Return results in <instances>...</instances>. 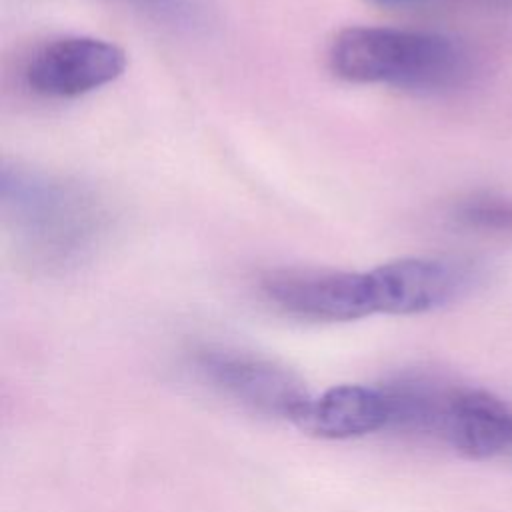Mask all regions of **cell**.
I'll return each instance as SVG.
<instances>
[{
    "label": "cell",
    "instance_id": "cell-1",
    "mask_svg": "<svg viewBox=\"0 0 512 512\" xmlns=\"http://www.w3.org/2000/svg\"><path fill=\"white\" fill-rule=\"evenodd\" d=\"M0 208L16 260L38 274L78 268L114 226L108 196L92 184L32 166L4 164Z\"/></svg>",
    "mask_w": 512,
    "mask_h": 512
},
{
    "label": "cell",
    "instance_id": "cell-2",
    "mask_svg": "<svg viewBox=\"0 0 512 512\" xmlns=\"http://www.w3.org/2000/svg\"><path fill=\"white\" fill-rule=\"evenodd\" d=\"M330 70L354 84H382L418 94L462 88L474 74L470 50L456 38L392 26H348L328 48Z\"/></svg>",
    "mask_w": 512,
    "mask_h": 512
},
{
    "label": "cell",
    "instance_id": "cell-3",
    "mask_svg": "<svg viewBox=\"0 0 512 512\" xmlns=\"http://www.w3.org/2000/svg\"><path fill=\"white\" fill-rule=\"evenodd\" d=\"M190 370L226 400L268 418L298 424L312 396L286 366L228 346H200L190 354Z\"/></svg>",
    "mask_w": 512,
    "mask_h": 512
},
{
    "label": "cell",
    "instance_id": "cell-4",
    "mask_svg": "<svg viewBox=\"0 0 512 512\" xmlns=\"http://www.w3.org/2000/svg\"><path fill=\"white\" fill-rule=\"evenodd\" d=\"M262 298L286 316L308 322H352L374 314L368 272L274 268L260 276Z\"/></svg>",
    "mask_w": 512,
    "mask_h": 512
},
{
    "label": "cell",
    "instance_id": "cell-5",
    "mask_svg": "<svg viewBox=\"0 0 512 512\" xmlns=\"http://www.w3.org/2000/svg\"><path fill=\"white\" fill-rule=\"evenodd\" d=\"M126 52L96 36H60L36 46L22 66L24 86L46 100L90 94L126 70Z\"/></svg>",
    "mask_w": 512,
    "mask_h": 512
},
{
    "label": "cell",
    "instance_id": "cell-6",
    "mask_svg": "<svg viewBox=\"0 0 512 512\" xmlns=\"http://www.w3.org/2000/svg\"><path fill=\"white\" fill-rule=\"evenodd\" d=\"M368 272L374 314L410 316L442 308L474 282V270L452 258L404 256Z\"/></svg>",
    "mask_w": 512,
    "mask_h": 512
},
{
    "label": "cell",
    "instance_id": "cell-7",
    "mask_svg": "<svg viewBox=\"0 0 512 512\" xmlns=\"http://www.w3.org/2000/svg\"><path fill=\"white\" fill-rule=\"evenodd\" d=\"M436 438L468 458H492L512 446V412L496 396L450 386Z\"/></svg>",
    "mask_w": 512,
    "mask_h": 512
},
{
    "label": "cell",
    "instance_id": "cell-8",
    "mask_svg": "<svg viewBox=\"0 0 512 512\" xmlns=\"http://www.w3.org/2000/svg\"><path fill=\"white\" fill-rule=\"evenodd\" d=\"M308 434L348 440L388 428V404L382 386L340 384L312 398L296 424Z\"/></svg>",
    "mask_w": 512,
    "mask_h": 512
},
{
    "label": "cell",
    "instance_id": "cell-9",
    "mask_svg": "<svg viewBox=\"0 0 512 512\" xmlns=\"http://www.w3.org/2000/svg\"><path fill=\"white\" fill-rule=\"evenodd\" d=\"M450 218L456 226L490 236H512V196L480 190L460 198Z\"/></svg>",
    "mask_w": 512,
    "mask_h": 512
},
{
    "label": "cell",
    "instance_id": "cell-10",
    "mask_svg": "<svg viewBox=\"0 0 512 512\" xmlns=\"http://www.w3.org/2000/svg\"><path fill=\"white\" fill-rule=\"evenodd\" d=\"M140 8L142 12L168 22L172 26L196 28L202 24V6L198 0H122Z\"/></svg>",
    "mask_w": 512,
    "mask_h": 512
},
{
    "label": "cell",
    "instance_id": "cell-11",
    "mask_svg": "<svg viewBox=\"0 0 512 512\" xmlns=\"http://www.w3.org/2000/svg\"><path fill=\"white\" fill-rule=\"evenodd\" d=\"M376 6H384V8H404V6H418V4H426V2H434V0H370ZM482 2H494V4H510L512 0H482Z\"/></svg>",
    "mask_w": 512,
    "mask_h": 512
}]
</instances>
